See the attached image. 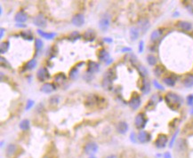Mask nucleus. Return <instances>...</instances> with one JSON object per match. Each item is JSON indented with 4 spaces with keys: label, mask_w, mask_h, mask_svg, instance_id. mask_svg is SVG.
I'll use <instances>...</instances> for the list:
<instances>
[{
    "label": "nucleus",
    "mask_w": 193,
    "mask_h": 158,
    "mask_svg": "<svg viewBox=\"0 0 193 158\" xmlns=\"http://www.w3.org/2000/svg\"><path fill=\"white\" fill-rule=\"evenodd\" d=\"M165 101L166 105L172 109V110H177L180 108V107L182 104V99L180 95L173 93L169 92L165 95Z\"/></svg>",
    "instance_id": "f257e3e1"
},
{
    "label": "nucleus",
    "mask_w": 193,
    "mask_h": 158,
    "mask_svg": "<svg viewBox=\"0 0 193 158\" xmlns=\"http://www.w3.org/2000/svg\"><path fill=\"white\" fill-rule=\"evenodd\" d=\"M148 122V119L145 116L144 113H139L135 117V125L138 130L142 131V129L146 126V124Z\"/></svg>",
    "instance_id": "f03ea898"
},
{
    "label": "nucleus",
    "mask_w": 193,
    "mask_h": 158,
    "mask_svg": "<svg viewBox=\"0 0 193 158\" xmlns=\"http://www.w3.org/2000/svg\"><path fill=\"white\" fill-rule=\"evenodd\" d=\"M141 103H142V100H141V97L140 95L137 93H133L129 101H128V105L129 107L134 109V110H136L139 108V107L141 106Z\"/></svg>",
    "instance_id": "7ed1b4c3"
},
{
    "label": "nucleus",
    "mask_w": 193,
    "mask_h": 158,
    "mask_svg": "<svg viewBox=\"0 0 193 158\" xmlns=\"http://www.w3.org/2000/svg\"><path fill=\"white\" fill-rule=\"evenodd\" d=\"M111 25V16L108 14L103 15L99 20V28L101 31L108 30Z\"/></svg>",
    "instance_id": "20e7f679"
},
{
    "label": "nucleus",
    "mask_w": 193,
    "mask_h": 158,
    "mask_svg": "<svg viewBox=\"0 0 193 158\" xmlns=\"http://www.w3.org/2000/svg\"><path fill=\"white\" fill-rule=\"evenodd\" d=\"M167 141H168L167 135H166L164 133H160V134L158 135V137H157V139L154 142V145L158 148H164L166 146Z\"/></svg>",
    "instance_id": "39448f33"
},
{
    "label": "nucleus",
    "mask_w": 193,
    "mask_h": 158,
    "mask_svg": "<svg viewBox=\"0 0 193 158\" xmlns=\"http://www.w3.org/2000/svg\"><path fill=\"white\" fill-rule=\"evenodd\" d=\"M37 77L40 82H45L50 79L51 75L46 67H40L37 72Z\"/></svg>",
    "instance_id": "423d86ee"
},
{
    "label": "nucleus",
    "mask_w": 193,
    "mask_h": 158,
    "mask_svg": "<svg viewBox=\"0 0 193 158\" xmlns=\"http://www.w3.org/2000/svg\"><path fill=\"white\" fill-rule=\"evenodd\" d=\"M137 140L140 143L145 144L151 141V135L149 132L146 131H140V132L137 135Z\"/></svg>",
    "instance_id": "0eeeda50"
},
{
    "label": "nucleus",
    "mask_w": 193,
    "mask_h": 158,
    "mask_svg": "<svg viewBox=\"0 0 193 158\" xmlns=\"http://www.w3.org/2000/svg\"><path fill=\"white\" fill-rule=\"evenodd\" d=\"M98 150V145L95 142H88L85 145L84 151L87 154H94Z\"/></svg>",
    "instance_id": "6e6552de"
},
{
    "label": "nucleus",
    "mask_w": 193,
    "mask_h": 158,
    "mask_svg": "<svg viewBox=\"0 0 193 158\" xmlns=\"http://www.w3.org/2000/svg\"><path fill=\"white\" fill-rule=\"evenodd\" d=\"M100 70V65L93 60H89L87 62V73L90 74V75H94L95 73H97Z\"/></svg>",
    "instance_id": "1a4fd4ad"
},
{
    "label": "nucleus",
    "mask_w": 193,
    "mask_h": 158,
    "mask_svg": "<svg viewBox=\"0 0 193 158\" xmlns=\"http://www.w3.org/2000/svg\"><path fill=\"white\" fill-rule=\"evenodd\" d=\"M33 22H34V24H35L36 26H37V27H39V28H45V27L46 26V20L45 16L43 15L42 13L37 14V15L34 18Z\"/></svg>",
    "instance_id": "9d476101"
},
{
    "label": "nucleus",
    "mask_w": 193,
    "mask_h": 158,
    "mask_svg": "<svg viewBox=\"0 0 193 158\" xmlns=\"http://www.w3.org/2000/svg\"><path fill=\"white\" fill-rule=\"evenodd\" d=\"M71 22L74 26L81 27L85 23V16L82 13H77L72 17Z\"/></svg>",
    "instance_id": "9b49d317"
},
{
    "label": "nucleus",
    "mask_w": 193,
    "mask_h": 158,
    "mask_svg": "<svg viewBox=\"0 0 193 158\" xmlns=\"http://www.w3.org/2000/svg\"><path fill=\"white\" fill-rule=\"evenodd\" d=\"M56 90V85L53 83H45L40 88V91L44 93H51Z\"/></svg>",
    "instance_id": "f8f14e48"
},
{
    "label": "nucleus",
    "mask_w": 193,
    "mask_h": 158,
    "mask_svg": "<svg viewBox=\"0 0 193 158\" xmlns=\"http://www.w3.org/2000/svg\"><path fill=\"white\" fill-rule=\"evenodd\" d=\"M97 57L101 61H104V62H108L111 58H110V53L107 52L104 48H101L98 50L97 52Z\"/></svg>",
    "instance_id": "ddd939ff"
},
{
    "label": "nucleus",
    "mask_w": 193,
    "mask_h": 158,
    "mask_svg": "<svg viewBox=\"0 0 193 158\" xmlns=\"http://www.w3.org/2000/svg\"><path fill=\"white\" fill-rule=\"evenodd\" d=\"M14 20L18 22V23H23V22H25L28 20V14L27 13H25L24 11H19L16 13L15 16H14Z\"/></svg>",
    "instance_id": "4468645a"
},
{
    "label": "nucleus",
    "mask_w": 193,
    "mask_h": 158,
    "mask_svg": "<svg viewBox=\"0 0 193 158\" xmlns=\"http://www.w3.org/2000/svg\"><path fill=\"white\" fill-rule=\"evenodd\" d=\"M187 141L184 139H180L178 140V141L176 142L175 145V149L176 151H178L179 153H182L185 152L187 150Z\"/></svg>",
    "instance_id": "2eb2a0df"
},
{
    "label": "nucleus",
    "mask_w": 193,
    "mask_h": 158,
    "mask_svg": "<svg viewBox=\"0 0 193 158\" xmlns=\"http://www.w3.org/2000/svg\"><path fill=\"white\" fill-rule=\"evenodd\" d=\"M176 26H177L179 29H182V30H184V31H189V30H191V29H192V25H191L190 22L185 21V20H179V21L177 22Z\"/></svg>",
    "instance_id": "dca6fc26"
},
{
    "label": "nucleus",
    "mask_w": 193,
    "mask_h": 158,
    "mask_svg": "<svg viewBox=\"0 0 193 158\" xmlns=\"http://www.w3.org/2000/svg\"><path fill=\"white\" fill-rule=\"evenodd\" d=\"M83 37H84L85 40H87L88 42H93V41H94V39L96 37V34H95L94 30L87 29V31H85V33L83 34Z\"/></svg>",
    "instance_id": "f3484780"
},
{
    "label": "nucleus",
    "mask_w": 193,
    "mask_h": 158,
    "mask_svg": "<svg viewBox=\"0 0 193 158\" xmlns=\"http://www.w3.org/2000/svg\"><path fill=\"white\" fill-rule=\"evenodd\" d=\"M141 92L144 94V95H146V94H148L149 92H151V84H149V82L148 81V80H146V79H142V85H141Z\"/></svg>",
    "instance_id": "a211bd4d"
},
{
    "label": "nucleus",
    "mask_w": 193,
    "mask_h": 158,
    "mask_svg": "<svg viewBox=\"0 0 193 158\" xmlns=\"http://www.w3.org/2000/svg\"><path fill=\"white\" fill-rule=\"evenodd\" d=\"M100 102V97L96 95H90L87 97V100H85V106H90L93 107L95 104H98Z\"/></svg>",
    "instance_id": "6ab92c4d"
},
{
    "label": "nucleus",
    "mask_w": 193,
    "mask_h": 158,
    "mask_svg": "<svg viewBox=\"0 0 193 158\" xmlns=\"http://www.w3.org/2000/svg\"><path fill=\"white\" fill-rule=\"evenodd\" d=\"M116 129H117V131H118L119 134H125V133H126L127 131H128V124H127L126 122H124V121L119 122V123L117 124Z\"/></svg>",
    "instance_id": "aec40b11"
},
{
    "label": "nucleus",
    "mask_w": 193,
    "mask_h": 158,
    "mask_svg": "<svg viewBox=\"0 0 193 158\" xmlns=\"http://www.w3.org/2000/svg\"><path fill=\"white\" fill-rule=\"evenodd\" d=\"M162 34H163V29H158L154 30V31L151 33V42H153V43L158 42V41L160 39Z\"/></svg>",
    "instance_id": "412c9836"
},
{
    "label": "nucleus",
    "mask_w": 193,
    "mask_h": 158,
    "mask_svg": "<svg viewBox=\"0 0 193 158\" xmlns=\"http://www.w3.org/2000/svg\"><path fill=\"white\" fill-rule=\"evenodd\" d=\"M182 84L185 87L187 88H191L193 86V75L192 74H187L183 80H182Z\"/></svg>",
    "instance_id": "4be33fe9"
},
{
    "label": "nucleus",
    "mask_w": 193,
    "mask_h": 158,
    "mask_svg": "<svg viewBox=\"0 0 193 158\" xmlns=\"http://www.w3.org/2000/svg\"><path fill=\"white\" fill-rule=\"evenodd\" d=\"M138 25H139L140 29L142 30V32L145 33L149 29V21L148 19H145V18L144 19H141L139 20V22H138Z\"/></svg>",
    "instance_id": "5701e85b"
},
{
    "label": "nucleus",
    "mask_w": 193,
    "mask_h": 158,
    "mask_svg": "<svg viewBox=\"0 0 193 158\" xmlns=\"http://www.w3.org/2000/svg\"><path fill=\"white\" fill-rule=\"evenodd\" d=\"M163 82L169 87H173L175 85V83H176V78L174 77V75H171V76H168V77H166L163 78Z\"/></svg>",
    "instance_id": "b1692460"
},
{
    "label": "nucleus",
    "mask_w": 193,
    "mask_h": 158,
    "mask_svg": "<svg viewBox=\"0 0 193 158\" xmlns=\"http://www.w3.org/2000/svg\"><path fill=\"white\" fill-rule=\"evenodd\" d=\"M37 34H39L43 38L49 39V40L54 38L55 36H56V33H54V32H45V31H43V30H41V29H37Z\"/></svg>",
    "instance_id": "393cba45"
},
{
    "label": "nucleus",
    "mask_w": 193,
    "mask_h": 158,
    "mask_svg": "<svg viewBox=\"0 0 193 158\" xmlns=\"http://www.w3.org/2000/svg\"><path fill=\"white\" fill-rule=\"evenodd\" d=\"M17 151V146L14 144H10L6 147V154L8 157L13 156Z\"/></svg>",
    "instance_id": "a878e982"
},
{
    "label": "nucleus",
    "mask_w": 193,
    "mask_h": 158,
    "mask_svg": "<svg viewBox=\"0 0 193 158\" xmlns=\"http://www.w3.org/2000/svg\"><path fill=\"white\" fill-rule=\"evenodd\" d=\"M129 35H130V37L133 41L136 40L138 37H139V35H140V31H139V29L136 28V27H132L130 29V31H129Z\"/></svg>",
    "instance_id": "bb28decb"
},
{
    "label": "nucleus",
    "mask_w": 193,
    "mask_h": 158,
    "mask_svg": "<svg viewBox=\"0 0 193 158\" xmlns=\"http://www.w3.org/2000/svg\"><path fill=\"white\" fill-rule=\"evenodd\" d=\"M78 74H79L78 69H77V67H73L72 69L70 70V73H69V77L71 80H76L78 77Z\"/></svg>",
    "instance_id": "cd10ccee"
},
{
    "label": "nucleus",
    "mask_w": 193,
    "mask_h": 158,
    "mask_svg": "<svg viewBox=\"0 0 193 158\" xmlns=\"http://www.w3.org/2000/svg\"><path fill=\"white\" fill-rule=\"evenodd\" d=\"M37 60L36 59H32L30 60H29L26 64H25V70H34L36 66H37Z\"/></svg>",
    "instance_id": "c85d7f7f"
},
{
    "label": "nucleus",
    "mask_w": 193,
    "mask_h": 158,
    "mask_svg": "<svg viewBox=\"0 0 193 158\" xmlns=\"http://www.w3.org/2000/svg\"><path fill=\"white\" fill-rule=\"evenodd\" d=\"M54 81H55V83H57V84H61V83H63L64 81H66V76H65V74L62 73V72L57 73V74L54 76Z\"/></svg>",
    "instance_id": "c756f323"
},
{
    "label": "nucleus",
    "mask_w": 193,
    "mask_h": 158,
    "mask_svg": "<svg viewBox=\"0 0 193 158\" xmlns=\"http://www.w3.org/2000/svg\"><path fill=\"white\" fill-rule=\"evenodd\" d=\"M136 70H137L138 73L140 74V76H141L142 78H144V77H147V75H148V70H146V67H145L144 66H142V65H138V66L136 67Z\"/></svg>",
    "instance_id": "7c9ffc66"
},
{
    "label": "nucleus",
    "mask_w": 193,
    "mask_h": 158,
    "mask_svg": "<svg viewBox=\"0 0 193 158\" xmlns=\"http://www.w3.org/2000/svg\"><path fill=\"white\" fill-rule=\"evenodd\" d=\"M10 47V43L8 41H5V42H2L1 43V46H0V53L2 54L6 53L8 49Z\"/></svg>",
    "instance_id": "2f4dec72"
},
{
    "label": "nucleus",
    "mask_w": 193,
    "mask_h": 158,
    "mask_svg": "<svg viewBox=\"0 0 193 158\" xmlns=\"http://www.w3.org/2000/svg\"><path fill=\"white\" fill-rule=\"evenodd\" d=\"M30 124L28 119H23L20 123V128L23 131H28L30 129Z\"/></svg>",
    "instance_id": "473e14b6"
},
{
    "label": "nucleus",
    "mask_w": 193,
    "mask_h": 158,
    "mask_svg": "<svg viewBox=\"0 0 193 158\" xmlns=\"http://www.w3.org/2000/svg\"><path fill=\"white\" fill-rule=\"evenodd\" d=\"M165 71H166L165 67H164V66H161V65L157 66L155 69H154V74H155L157 77H160L161 75L164 74Z\"/></svg>",
    "instance_id": "72a5a7b5"
},
{
    "label": "nucleus",
    "mask_w": 193,
    "mask_h": 158,
    "mask_svg": "<svg viewBox=\"0 0 193 158\" xmlns=\"http://www.w3.org/2000/svg\"><path fill=\"white\" fill-rule=\"evenodd\" d=\"M20 37H23V38L26 39V40H33V35L31 33V31L27 30V31H21L20 32Z\"/></svg>",
    "instance_id": "f704fd0d"
},
{
    "label": "nucleus",
    "mask_w": 193,
    "mask_h": 158,
    "mask_svg": "<svg viewBox=\"0 0 193 158\" xmlns=\"http://www.w3.org/2000/svg\"><path fill=\"white\" fill-rule=\"evenodd\" d=\"M43 41L40 38H36L35 39V49H36V53H38L39 51H41V49L43 48Z\"/></svg>",
    "instance_id": "c9c22d12"
},
{
    "label": "nucleus",
    "mask_w": 193,
    "mask_h": 158,
    "mask_svg": "<svg viewBox=\"0 0 193 158\" xmlns=\"http://www.w3.org/2000/svg\"><path fill=\"white\" fill-rule=\"evenodd\" d=\"M80 38H81V35L79 34L78 31H73L70 35V40H71L72 42H75L76 40H78Z\"/></svg>",
    "instance_id": "e433bc0d"
},
{
    "label": "nucleus",
    "mask_w": 193,
    "mask_h": 158,
    "mask_svg": "<svg viewBox=\"0 0 193 158\" xmlns=\"http://www.w3.org/2000/svg\"><path fill=\"white\" fill-rule=\"evenodd\" d=\"M147 61H148L149 65L155 66L157 64V58L154 55H148L147 56Z\"/></svg>",
    "instance_id": "4c0bfd02"
},
{
    "label": "nucleus",
    "mask_w": 193,
    "mask_h": 158,
    "mask_svg": "<svg viewBox=\"0 0 193 158\" xmlns=\"http://www.w3.org/2000/svg\"><path fill=\"white\" fill-rule=\"evenodd\" d=\"M59 101H60V98H59V96H52L51 98H50V100H49V102H50V104L51 105H56V104H58L59 103Z\"/></svg>",
    "instance_id": "58836bf2"
},
{
    "label": "nucleus",
    "mask_w": 193,
    "mask_h": 158,
    "mask_svg": "<svg viewBox=\"0 0 193 158\" xmlns=\"http://www.w3.org/2000/svg\"><path fill=\"white\" fill-rule=\"evenodd\" d=\"M34 104H35V101H34V100H29L27 101V104H26V107H25V110H26V111L30 110V109L34 106Z\"/></svg>",
    "instance_id": "ea45409f"
},
{
    "label": "nucleus",
    "mask_w": 193,
    "mask_h": 158,
    "mask_svg": "<svg viewBox=\"0 0 193 158\" xmlns=\"http://www.w3.org/2000/svg\"><path fill=\"white\" fill-rule=\"evenodd\" d=\"M1 66H2V67H10L9 62L4 57H1Z\"/></svg>",
    "instance_id": "a19ab883"
},
{
    "label": "nucleus",
    "mask_w": 193,
    "mask_h": 158,
    "mask_svg": "<svg viewBox=\"0 0 193 158\" xmlns=\"http://www.w3.org/2000/svg\"><path fill=\"white\" fill-rule=\"evenodd\" d=\"M153 84H154V86H155L157 89L160 90V91H164V90H165V88L163 87V85L160 84L157 80H154V81H153Z\"/></svg>",
    "instance_id": "79ce46f5"
},
{
    "label": "nucleus",
    "mask_w": 193,
    "mask_h": 158,
    "mask_svg": "<svg viewBox=\"0 0 193 158\" xmlns=\"http://www.w3.org/2000/svg\"><path fill=\"white\" fill-rule=\"evenodd\" d=\"M187 103H188V105H189V106L193 105V94H189V95L187 97Z\"/></svg>",
    "instance_id": "37998d69"
},
{
    "label": "nucleus",
    "mask_w": 193,
    "mask_h": 158,
    "mask_svg": "<svg viewBox=\"0 0 193 158\" xmlns=\"http://www.w3.org/2000/svg\"><path fill=\"white\" fill-rule=\"evenodd\" d=\"M143 47H144V42L142 40V41H140V43H139V53H142L143 52Z\"/></svg>",
    "instance_id": "c03bdc74"
},
{
    "label": "nucleus",
    "mask_w": 193,
    "mask_h": 158,
    "mask_svg": "<svg viewBox=\"0 0 193 158\" xmlns=\"http://www.w3.org/2000/svg\"><path fill=\"white\" fill-rule=\"evenodd\" d=\"M177 134H178V131L174 134V136H173V138H172V140H171V142H170V147L173 146V144H174V142H175V138H176V136H177Z\"/></svg>",
    "instance_id": "a18cd8bd"
},
{
    "label": "nucleus",
    "mask_w": 193,
    "mask_h": 158,
    "mask_svg": "<svg viewBox=\"0 0 193 158\" xmlns=\"http://www.w3.org/2000/svg\"><path fill=\"white\" fill-rule=\"evenodd\" d=\"M130 139H131V141H132V142H134V143L136 142V137H135V132H132V133H131Z\"/></svg>",
    "instance_id": "49530a36"
},
{
    "label": "nucleus",
    "mask_w": 193,
    "mask_h": 158,
    "mask_svg": "<svg viewBox=\"0 0 193 158\" xmlns=\"http://www.w3.org/2000/svg\"><path fill=\"white\" fill-rule=\"evenodd\" d=\"M121 51H122V53H125V52H131L132 49L129 48V47H124Z\"/></svg>",
    "instance_id": "de8ad7c7"
},
{
    "label": "nucleus",
    "mask_w": 193,
    "mask_h": 158,
    "mask_svg": "<svg viewBox=\"0 0 193 158\" xmlns=\"http://www.w3.org/2000/svg\"><path fill=\"white\" fill-rule=\"evenodd\" d=\"M5 30H6V29H5L4 28H1V29H0V31H1V32H0V33H1V34H0V37H1V38H3V37H4Z\"/></svg>",
    "instance_id": "09e8293b"
},
{
    "label": "nucleus",
    "mask_w": 193,
    "mask_h": 158,
    "mask_svg": "<svg viewBox=\"0 0 193 158\" xmlns=\"http://www.w3.org/2000/svg\"><path fill=\"white\" fill-rule=\"evenodd\" d=\"M104 42H107V43H111L112 42V39L110 38V37H105L104 38Z\"/></svg>",
    "instance_id": "8fccbe9b"
},
{
    "label": "nucleus",
    "mask_w": 193,
    "mask_h": 158,
    "mask_svg": "<svg viewBox=\"0 0 193 158\" xmlns=\"http://www.w3.org/2000/svg\"><path fill=\"white\" fill-rule=\"evenodd\" d=\"M83 65H85V62H84V61H81V62L77 63V64L76 65V67L78 69V67H81V66H83Z\"/></svg>",
    "instance_id": "3c124183"
},
{
    "label": "nucleus",
    "mask_w": 193,
    "mask_h": 158,
    "mask_svg": "<svg viewBox=\"0 0 193 158\" xmlns=\"http://www.w3.org/2000/svg\"><path fill=\"white\" fill-rule=\"evenodd\" d=\"M104 158H118L115 154H110V155H107L106 157H104Z\"/></svg>",
    "instance_id": "603ef678"
},
{
    "label": "nucleus",
    "mask_w": 193,
    "mask_h": 158,
    "mask_svg": "<svg viewBox=\"0 0 193 158\" xmlns=\"http://www.w3.org/2000/svg\"><path fill=\"white\" fill-rule=\"evenodd\" d=\"M164 156H165V158H171V154L169 153H166L164 154Z\"/></svg>",
    "instance_id": "864d4df0"
},
{
    "label": "nucleus",
    "mask_w": 193,
    "mask_h": 158,
    "mask_svg": "<svg viewBox=\"0 0 193 158\" xmlns=\"http://www.w3.org/2000/svg\"><path fill=\"white\" fill-rule=\"evenodd\" d=\"M16 27H18V28H24V27H26V25H21V24H16Z\"/></svg>",
    "instance_id": "5fc2aeb1"
},
{
    "label": "nucleus",
    "mask_w": 193,
    "mask_h": 158,
    "mask_svg": "<svg viewBox=\"0 0 193 158\" xmlns=\"http://www.w3.org/2000/svg\"><path fill=\"white\" fill-rule=\"evenodd\" d=\"M43 158H51V157H49V156H45V157H43Z\"/></svg>",
    "instance_id": "6e6d98bb"
},
{
    "label": "nucleus",
    "mask_w": 193,
    "mask_h": 158,
    "mask_svg": "<svg viewBox=\"0 0 193 158\" xmlns=\"http://www.w3.org/2000/svg\"><path fill=\"white\" fill-rule=\"evenodd\" d=\"M190 114H193V109H192V110L190 111Z\"/></svg>",
    "instance_id": "4d7b16f0"
},
{
    "label": "nucleus",
    "mask_w": 193,
    "mask_h": 158,
    "mask_svg": "<svg viewBox=\"0 0 193 158\" xmlns=\"http://www.w3.org/2000/svg\"><path fill=\"white\" fill-rule=\"evenodd\" d=\"M90 158H95V157H94V156H91Z\"/></svg>",
    "instance_id": "13d9d810"
},
{
    "label": "nucleus",
    "mask_w": 193,
    "mask_h": 158,
    "mask_svg": "<svg viewBox=\"0 0 193 158\" xmlns=\"http://www.w3.org/2000/svg\"><path fill=\"white\" fill-rule=\"evenodd\" d=\"M192 13H193V11H192Z\"/></svg>",
    "instance_id": "bf43d9fd"
}]
</instances>
